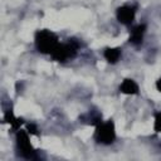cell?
<instances>
[{"mask_svg":"<svg viewBox=\"0 0 161 161\" xmlns=\"http://www.w3.org/2000/svg\"><path fill=\"white\" fill-rule=\"evenodd\" d=\"M135 15H136V8L130 6V5L119 6L117 9V13H116L118 21L121 24H125V25H130L135 20Z\"/></svg>","mask_w":161,"mask_h":161,"instance_id":"obj_5","label":"cell"},{"mask_svg":"<svg viewBox=\"0 0 161 161\" xmlns=\"http://www.w3.org/2000/svg\"><path fill=\"white\" fill-rule=\"evenodd\" d=\"M26 130H28V133H30V135H34V136H38V135H39L36 126H35V125H33V123L28 125V126H26Z\"/></svg>","mask_w":161,"mask_h":161,"instance_id":"obj_11","label":"cell"},{"mask_svg":"<svg viewBox=\"0 0 161 161\" xmlns=\"http://www.w3.org/2000/svg\"><path fill=\"white\" fill-rule=\"evenodd\" d=\"M145 31H146V25L145 24H140V25H136L132 30H131V34H130V43H132L133 45H140L143 40V35H145Z\"/></svg>","mask_w":161,"mask_h":161,"instance_id":"obj_6","label":"cell"},{"mask_svg":"<svg viewBox=\"0 0 161 161\" xmlns=\"http://www.w3.org/2000/svg\"><path fill=\"white\" fill-rule=\"evenodd\" d=\"M77 49H78V44L72 40L65 44H59L50 55L57 62H65L77 54Z\"/></svg>","mask_w":161,"mask_h":161,"instance_id":"obj_4","label":"cell"},{"mask_svg":"<svg viewBox=\"0 0 161 161\" xmlns=\"http://www.w3.org/2000/svg\"><path fill=\"white\" fill-rule=\"evenodd\" d=\"M16 146L19 150V153L21 157L31 160V158H36V152L34 150V147L31 146L30 141H29V135L28 131H23L19 130L16 133Z\"/></svg>","mask_w":161,"mask_h":161,"instance_id":"obj_3","label":"cell"},{"mask_svg":"<svg viewBox=\"0 0 161 161\" xmlns=\"http://www.w3.org/2000/svg\"><path fill=\"white\" fill-rule=\"evenodd\" d=\"M4 119L8 122V123H10V126L14 128V130H18L19 127H20V125H21V119H19V118H16L15 116H14V113L11 112V111H8L6 113H5V116H4Z\"/></svg>","mask_w":161,"mask_h":161,"instance_id":"obj_9","label":"cell"},{"mask_svg":"<svg viewBox=\"0 0 161 161\" xmlns=\"http://www.w3.org/2000/svg\"><path fill=\"white\" fill-rule=\"evenodd\" d=\"M156 88H157V91L161 93V77L156 80Z\"/></svg>","mask_w":161,"mask_h":161,"instance_id":"obj_12","label":"cell"},{"mask_svg":"<svg viewBox=\"0 0 161 161\" xmlns=\"http://www.w3.org/2000/svg\"><path fill=\"white\" fill-rule=\"evenodd\" d=\"M153 128H155L156 132H160V131H161V113H157V114H156Z\"/></svg>","mask_w":161,"mask_h":161,"instance_id":"obj_10","label":"cell"},{"mask_svg":"<svg viewBox=\"0 0 161 161\" xmlns=\"http://www.w3.org/2000/svg\"><path fill=\"white\" fill-rule=\"evenodd\" d=\"M35 45H36V49L40 53L52 54L55 50V48L59 45L58 36L48 29L38 30L36 34H35Z\"/></svg>","mask_w":161,"mask_h":161,"instance_id":"obj_1","label":"cell"},{"mask_svg":"<svg viewBox=\"0 0 161 161\" xmlns=\"http://www.w3.org/2000/svg\"><path fill=\"white\" fill-rule=\"evenodd\" d=\"M119 91L123 94H137L138 93V86L137 83L131 79V78H126L123 79V82L119 86Z\"/></svg>","mask_w":161,"mask_h":161,"instance_id":"obj_7","label":"cell"},{"mask_svg":"<svg viewBox=\"0 0 161 161\" xmlns=\"http://www.w3.org/2000/svg\"><path fill=\"white\" fill-rule=\"evenodd\" d=\"M94 137L97 142L102 145H111L116 138V130L112 119H108L106 122H99L96 127Z\"/></svg>","mask_w":161,"mask_h":161,"instance_id":"obj_2","label":"cell"},{"mask_svg":"<svg viewBox=\"0 0 161 161\" xmlns=\"http://www.w3.org/2000/svg\"><path fill=\"white\" fill-rule=\"evenodd\" d=\"M121 54H122V50H121V48H117V47L116 48H106L103 52L106 60L112 64L118 62V59L121 58Z\"/></svg>","mask_w":161,"mask_h":161,"instance_id":"obj_8","label":"cell"}]
</instances>
